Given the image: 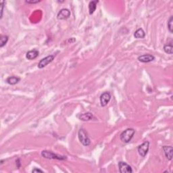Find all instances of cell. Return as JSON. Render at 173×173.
I'll return each instance as SVG.
<instances>
[{
  "label": "cell",
  "instance_id": "cell-1",
  "mask_svg": "<svg viewBox=\"0 0 173 173\" xmlns=\"http://www.w3.org/2000/svg\"><path fill=\"white\" fill-rule=\"evenodd\" d=\"M135 133V130L132 128L126 129L124 130L120 135V139L122 142L128 143L131 141V139L134 136Z\"/></svg>",
  "mask_w": 173,
  "mask_h": 173
},
{
  "label": "cell",
  "instance_id": "cell-2",
  "mask_svg": "<svg viewBox=\"0 0 173 173\" xmlns=\"http://www.w3.org/2000/svg\"><path fill=\"white\" fill-rule=\"evenodd\" d=\"M78 137L79 141L83 146H89L91 144V140L87 135L86 131L83 129H81L78 133Z\"/></svg>",
  "mask_w": 173,
  "mask_h": 173
},
{
  "label": "cell",
  "instance_id": "cell-3",
  "mask_svg": "<svg viewBox=\"0 0 173 173\" xmlns=\"http://www.w3.org/2000/svg\"><path fill=\"white\" fill-rule=\"evenodd\" d=\"M41 156L46 159H55L58 160H66V156L58 155V154H54L53 152L47 150H43L41 151Z\"/></svg>",
  "mask_w": 173,
  "mask_h": 173
},
{
  "label": "cell",
  "instance_id": "cell-4",
  "mask_svg": "<svg viewBox=\"0 0 173 173\" xmlns=\"http://www.w3.org/2000/svg\"><path fill=\"white\" fill-rule=\"evenodd\" d=\"M149 149V142L148 141H145L142 144H141L137 148L138 153L141 157H145L148 153Z\"/></svg>",
  "mask_w": 173,
  "mask_h": 173
},
{
  "label": "cell",
  "instance_id": "cell-5",
  "mask_svg": "<svg viewBox=\"0 0 173 173\" xmlns=\"http://www.w3.org/2000/svg\"><path fill=\"white\" fill-rule=\"evenodd\" d=\"M55 56H56L55 55H49L48 56H47V57L41 59L38 64V68H43L45 67L47 64L51 63V62L53 61L54 58H55Z\"/></svg>",
  "mask_w": 173,
  "mask_h": 173
},
{
  "label": "cell",
  "instance_id": "cell-6",
  "mask_svg": "<svg viewBox=\"0 0 173 173\" xmlns=\"http://www.w3.org/2000/svg\"><path fill=\"white\" fill-rule=\"evenodd\" d=\"M100 99V104L102 107H105L108 105V104L109 103V101L111 99V94L110 92H104L101 95V96L99 97Z\"/></svg>",
  "mask_w": 173,
  "mask_h": 173
},
{
  "label": "cell",
  "instance_id": "cell-7",
  "mask_svg": "<svg viewBox=\"0 0 173 173\" xmlns=\"http://www.w3.org/2000/svg\"><path fill=\"white\" fill-rule=\"evenodd\" d=\"M118 168H119V171L121 173H131L133 172L132 168L130 165L126 162L120 161L118 163Z\"/></svg>",
  "mask_w": 173,
  "mask_h": 173
},
{
  "label": "cell",
  "instance_id": "cell-8",
  "mask_svg": "<svg viewBox=\"0 0 173 173\" xmlns=\"http://www.w3.org/2000/svg\"><path fill=\"white\" fill-rule=\"evenodd\" d=\"M70 11L69 10L66 9V8H63V9L60 10V12L58 13L57 18L58 20H66L70 16Z\"/></svg>",
  "mask_w": 173,
  "mask_h": 173
},
{
  "label": "cell",
  "instance_id": "cell-9",
  "mask_svg": "<svg viewBox=\"0 0 173 173\" xmlns=\"http://www.w3.org/2000/svg\"><path fill=\"white\" fill-rule=\"evenodd\" d=\"M137 60L143 63H149V62H153L155 60V57L151 54H144V55L139 56L137 58Z\"/></svg>",
  "mask_w": 173,
  "mask_h": 173
},
{
  "label": "cell",
  "instance_id": "cell-10",
  "mask_svg": "<svg viewBox=\"0 0 173 173\" xmlns=\"http://www.w3.org/2000/svg\"><path fill=\"white\" fill-rule=\"evenodd\" d=\"M164 153L165 154V156L168 160H172V151L173 148L172 146H167V145H164L162 147Z\"/></svg>",
  "mask_w": 173,
  "mask_h": 173
},
{
  "label": "cell",
  "instance_id": "cell-11",
  "mask_svg": "<svg viewBox=\"0 0 173 173\" xmlns=\"http://www.w3.org/2000/svg\"><path fill=\"white\" fill-rule=\"evenodd\" d=\"M39 54V52L38 50L37 49L30 50V51H28L26 53V58H27V60H33L38 57Z\"/></svg>",
  "mask_w": 173,
  "mask_h": 173
},
{
  "label": "cell",
  "instance_id": "cell-12",
  "mask_svg": "<svg viewBox=\"0 0 173 173\" xmlns=\"http://www.w3.org/2000/svg\"><path fill=\"white\" fill-rule=\"evenodd\" d=\"M93 118V115L90 112H86V113L81 114L79 116V118L83 121H89V120H92Z\"/></svg>",
  "mask_w": 173,
  "mask_h": 173
},
{
  "label": "cell",
  "instance_id": "cell-13",
  "mask_svg": "<svg viewBox=\"0 0 173 173\" xmlns=\"http://www.w3.org/2000/svg\"><path fill=\"white\" fill-rule=\"evenodd\" d=\"M20 81V78H19V77L12 76L8 77L6 81L8 84H9L10 85H14L19 83Z\"/></svg>",
  "mask_w": 173,
  "mask_h": 173
},
{
  "label": "cell",
  "instance_id": "cell-14",
  "mask_svg": "<svg viewBox=\"0 0 173 173\" xmlns=\"http://www.w3.org/2000/svg\"><path fill=\"white\" fill-rule=\"evenodd\" d=\"M99 3V1L97 0H95V1H91L89 2V14L91 15L94 13L97 8V4Z\"/></svg>",
  "mask_w": 173,
  "mask_h": 173
},
{
  "label": "cell",
  "instance_id": "cell-15",
  "mask_svg": "<svg viewBox=\"0 0 173 173\" xmlns=\"http://www.w3.org/2000/svg\"><path fill=\"white\" fill-rule=\"evenodd\" d=\"M164 51L165 53L172 55L173 53V46H172V41H170V43H166L164 46Z\"/></svg>",
  "mask_w": 173,
  "mask_h": 173
},
{
  "label": "cell",
  "instance_id": "cell-16",
  "mask_svg": "<svg viewBox=\"0 0 173 173\" xmlns=\"http://www.w3.org/2000/svg\"><path fill=\"white\" fill-rule=\"evenodd\" d=\"M134 37L136 39H143L145 37V33L143 28H139L134 33Z\"/></svg>",
  "mask_w": 173,
  "mask_h": 173
},
{
  "label": "cell",
  "instance_id": "cell-17",
  "mask_svg": "<svg viewBox=\"0 0 173 173\" xmlns=\"http://www.w3.org/2000/svg\"><path fill=\"white\" fill-rule=\"evenodd\" d=\"M8 39H9V37L8 35H1L0 36V47H3L4 45H6V43H8Z\"/></svg>",
  "mask_w": 173,
  "mask_h": 173
},
{
  "label": "cell",
  "instance_id": "cell-18",
  "mask_svg": "<svg viewBox=\"0 0 173 173\" xmlns=\"http://www.w3.org/2000/svg\"><path fill=\"white\" fill-rule=\"evenodd\" d=\"M168 29L170 33H173V16H171L168 22Z\"/></svg>",
  "mask_w": 173,
  "mask_h": 173
},
{
  "label": "cell",
  "instance_id": "cell-19",
  "mask_svg": "<svg viewBox=\"0 0 173 173\" xmlns=\"http://www.w3.org/2000/svg\"><path fill=\"white\" fill-rule=\"evenodd\" d=\"M4 3H5V1H1V3H0V6H1V15H0V19H1L2 17H3V8H4Z\"/></svg>",
  "mask_w": 173,
  "mask_h": 173
},
{
  "label": "cell",
  "instance_id": "cell-20",
  "mask_svg": "<svg viewBox=\"0 0 173 173\" xmlns=\"http://www.w3.org/2000/svg\"><path fill=\"white\" fill-rule=\"evenodd\" d=\"M25 2L27 3H30V4H33V3H39V2H41V0H36V1H33V0H26V1H25Z\"/></svg>",
  "mask_w": 173,
  "mask_h": 173
},
{
  "label": "cell",
  "instance_id": "cell-21",
  "mask_svg": "<svg viewBox=\"0 0 173 173\" xmlns=\"http://www.w3.org/2000/svg\"><path fill=\"white\" fill-rule=\"evenodd\" d=\"M16 166H17V168H20V166H21V163H20V160L19 158H18V159L16 160Z\"/></svg>",
  "mask_w": 173,
  "mask_h": 173
},
{
  "label": "cell",
  "instance_id": "cell-22",
  "mask_svg": "<svg viewBox=\"0 0 173 173\" xmlns=\"http://www.w3.org/2000/svg\"><path fill=\"white\" fill-rule=\"evenodd\" d=\"M32 172H43V171L40 169H38V168H35L32 170Z\"/></svg>",
  "mask_w": 173,
  "mask_h": 173
}]
</instances>
